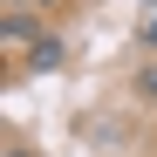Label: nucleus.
<instances>
[{
  "label": "nucleus",
  "mask_w": 157,
  "mask_h": 157,
  "mask_svg": "<svg viewBox=\"0 0 157 157\" xmlns=\"http://www.w3.org/2000/svg\"><path fill=\"white\" fill-rule=\"evenodd\" d=\"M41 21H48V14H34V7H14V14H7V28H0V41H7V55H14V62H28L34 48L48 41V28H41Z\"/></svg>",
  "instance_id": "nucleus-1"
},
{
  "label": "nucleus",
  "mask_w": 157,
  "mask_h": 157,
  "mask_svg": "<svg viewBox=\"0 0 157 157\" xmlns=\"http://www.w3.org/2000/svg\"><path fill=\"white\" fill-rule=\"evenodd\" d=\"M28 68H62V41H55V34H48V41L34 48V55H28Z\"/></svg>",
  "instance_id": "nucleus-2"
},
{
  "label": "nucleus",
  "mask_w": 157,
  "mask_h": 157,
  "mask_svg": "<svg viewBox=\"0 0 157 157\" xmlns=\"http://www.w3.org/2000/svg\"><path fill=\"white\" fill-rule=\"evenodd\" d=\"M14 7H34V14H48V7H68V0H14Z\"/></svg>",
  "instance_id": "nucleus-3"
},
{
  "label": "nucleus",
  "mask_w": 157,
  "mask_h": 157,
  "mask_svg": "<svg viewBox=\"0 0 157 157\" xmlns=\"http://www.w3.org/2000/svg\"><path fill=\"white\" fill-rule=\"evenodd\" d=\"M0 157H34V150H28V144H21V137H14V144H7V150H0Z\"/></svg>",
  "instance_id": "nucleus-4"
},
{
  "label": "nucleus",
  "mask_w": 157,
  "mask_h": 157,
  "mask_svg": "<svg viewBox=\"0 0 157 157\" xmlns=\"http://www.w3.org/2000/svg\"><path fill=\"white\" fill-rule=\"evenodd\" d=\"M144 96H157V62H150V68H144Z\"/></svg>",
  "instance_id": "nucleus-5"
},
{
  "label": "nucleus",
  "mask_w": 157,
  "mask_h": 157,
  "mask_svg": "<svg viewBox=\"0 0 157 157\" xmlns=\"http://www.w3.org/2000/svg\"><path fill=\"white\" fill-rule=\"evenodd\" d=\"M144 41H150V48H157V14H150V21H144Z\"/></svg>",
  "instance_id": "nucleus-6"
}]
</instances>
